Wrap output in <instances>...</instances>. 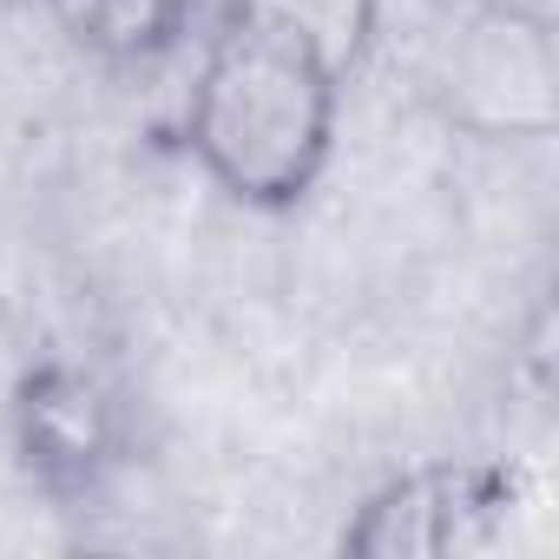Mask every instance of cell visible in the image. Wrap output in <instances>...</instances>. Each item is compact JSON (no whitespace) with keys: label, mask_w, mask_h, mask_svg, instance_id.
Listing matches in <instances>:
<instances>
[{"label":"cell","mask_w":559,"mask_h":559,"mask_svg":"<svg viewBox=\"0 0 559 559\" xmlns=\"http://www.w3.org/2000/svg\"><path fill=\"white\" fill-rule=\"evenodd\" d=\"M8 421H14L21 474L60 507L99 500L106 480L126 467V402L86 362L67 356L34 362L14 389Z\"/></svg>","instance_id":"obj_3"},{"label":"cell","mask_w":559,"mask_h":559,"mask_svg":"<svg viewBox=\"0 0 559 559\" xmlns=\"http://www.w3.org/2000/svg\"><path fill=\"white\" fill-rule=\"evenodd\" d=\"M40 8L80 53L106 67H152L198 21V0H40Z\"/></svg>","instance_id":"obj_4"},{"label":"cell","mask_w":559,"mask_h":559,"mask_svg":"<svg viewBox=\"0 0 559 559\" xmlns=\"http://www.w3.org/2000/svg\"><path fill=\"white\" fill-rule=\"evenodd\" d=\"M343 132V80L323 34L284 0H230L211 21L191 93L185 152L237 211H297Z\"/></svg>","instance_id":"obj_1"},{"label":"cell","mask_w":559,"mask_h":559,"mask_svg":"<svg viewBox=\"0 0 559 559\" xmlns=\"http://www.w3.org/2000/svg\"><path fill=\"white\" fill-rule=\"evenodd\" d=\"M526 513V474L507 461H428L376 487L343 526V552L356 559H441V552H493L507 526Z\"/></svg>","instance_id":"obj_2"}]
</instances>
